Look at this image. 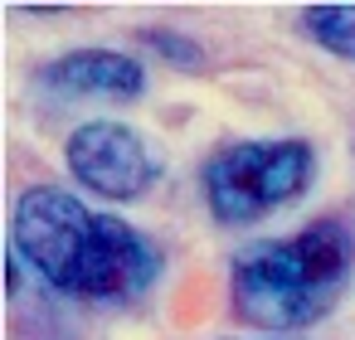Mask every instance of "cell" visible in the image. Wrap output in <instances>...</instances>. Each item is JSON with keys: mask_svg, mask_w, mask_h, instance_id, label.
Here are the masks:
<instances>
[{"mask_svg": "<svg viewBox=\"0 0 355 340\" xmlns=\"http://www.w3.org/2000/svg\"><path fill=\"white\" fill-rule=\"evenodd\" d=\"M40 78L49 93L73 102H137L146 93V69L117 49H73L54 59Z\"/></svg>", "mask_w": 355, "mask_h": 340, "instance_id": "5b68a950", "label": "cell"}, {"mask_svg": "<svg viewBox=\"0 0 355 340\" xmlns=\"http://www.w3.org/2000/svg\"><path fill=\"white\" fill-rule=\"evenodd\" d=\"M316 175V151L302 136L234 141L205 161V204L219 224H258L306 195Z\"/></svg>", "mask_w": 355, "mask_h": 340, "instance_id": "3957f363", "label": "cell"}, {"mask_svg": "<svg viewBox=\"0 0 355 340\" xmlns=\"http://www.w3.org/2000/svg\"><path fill=\"white\" fill-rule=\"evenodd\" d=\"M64 161H69V175L98 195V199H141L156 180H161V156L156 146L127 127V122H112V117H98V122H83L69 132L64 141Z\"/></svg>", "mask_w": 355, "mask_h": 340, "instance_id": "277c9868", "label": "cell"}, {"mask_svg": "<svg viewBox=\"0 0 355 340\" xmlns=\"http://www.w3.org/2000/svg\"><path fill=\"white\" fill-rule=\"evenodd\" d=\"M146 44H156V49H161V54H175V59H185V64H190V59H200V54H195V49H185V44H175V39H171V35H156V30H151V35H146Z\"/></svg>", "mask_w": 355, "mask_h": 340, "instance_id": "52a82bcc", "label": "cell"}, {"mask_svg": "<svg viewBox=\"0 0 355 340\" xmlns=\"http://www.w3.org/2000/svg\"><path fill=\"white\" fill-rule=\"evenodd\" d=\"M10 233L35 277L73 301H132L161 277V248L141 229L59 185H30Z\"/></svg>", "mask_w": 355, "mask_h": 340, "instance_id": "6da1fadb", "label": "cell"}, {"mask_svg": "<svg viewBox=\"0 0 355 340\" xmlns=\"http://www.w3.org/2000/svg\"><path fill=\"white\" fill-rule=\"evenodd\" d=\"M302 30L326 54L355 64V6H306L302 10Z\"/></svg>", "mask_w": 355, "mask_h": 340, "instance_id": "8992f818", "label": "cell"}, {"mask_svg": "<svg viewBox=\"0 0 355 340\" xmlns=\"http://www.w3.org/2000/svg\"><path fill=\"white\" fill-rule=\"evenodd\" d=\"M355 282V224L326 214L287 238H263L234 258L229 301L253 330H306L336 311Z\"/></svg>", "mask_w": 355, "mask_h": 340, "instance_id": "7a4b0ae2", "label": "cell"}]
</instances>
